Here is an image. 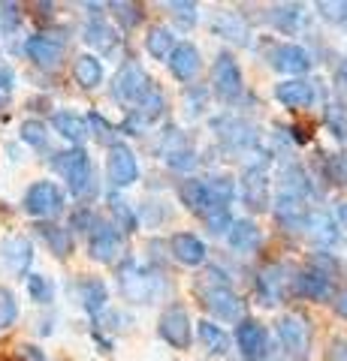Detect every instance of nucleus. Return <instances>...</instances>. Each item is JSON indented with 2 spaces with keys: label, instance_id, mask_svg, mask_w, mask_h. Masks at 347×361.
<instances>
[{
  "label": "nucleus",
  "instance_id": "3",
  "mask_svg": "<svg viewBox=\"0 0 347 361\" xmlns=\"http://www.w3.org/2000/svg\"><path fill=\"white\" fill-rule=\"evenodd\" d=\"M151 90H154V85L139 61H127L115 73V78H112V94H115V99L124 106H133V109L142 106Z\"/></svg>",
  "mask_w": 347,
  "mask_h": 361
},
{
  "label": "nucleus",
  "instance_id": "26",
  "mask_svg": "<svg viewBox=\"0 0 347 361\" xmlns=\"http://www.w3.org/2000/svg\"><path fill=\"white\" fill-rule=\"evenodd\" d=\"M260 226L254 220H233L230 223V232H227V241L236 253H251L257 250V244H260Z\"/></svg>",
  "mask_w": 347,
  "mask_h": 361
},
{
  "label": "nucleus",
  "instance_id": "29",
  "mask_svg": "<svg viewBox=\"0 0 347 361\" xmlns=\"http://www.w3.org/2000/svg\"><path fill=\"white\" fill-rule=\"evenodd\" d=\"M52 127L58 130L64 139H70L76 148H82V142L88 139V133H91V127H88V121L73 115V111H58V115H52Z\"/></svg>",
  "mask_w": 347,
  "mask_h": 361
},
{
  "label": "nucleus",
  "instance_id": "33",
  "mask_svg": "<svg viewBox=\"0 0 347 361\" xmlns=\"http://www.w3.org/2000/svg\"><path fill=\"white\" fill-rule=\"evenodd\" d=\"M257 289L266 298V304H275V298L284 292V268L281 265H266L257 274Z\"/></svg>",
  "mask_w": 347,
  "mask_h": 361
},
{
  "label": "nucleus",
  "instance_id": "50",
  "mask_svg": "<svg viewBox=\"0 0 347 361\" xmlns=\"http://www.w3.org/2000/svg\"><path fill=\"white\" fill-rule=\"evenodd\" d=\"M18 358H21V361H49L46 355H42V349H40V346H33V343L18 346Z\"/></svg>",
  "mask_w": 347,
  "mask_h": 361
},
{
  "label": "nucleus",
  "instance_id": "10",
  "mask_svg": "<svg viewBox=\"0 0 347 361\" xmlns=\"http://www.w3.org/2000/svg\"><path fill=\"white\" fill-rule=\"evenodd\" d=\"M88 253H91V259H97V262H103V265L118 262L121 253H124V235H121L112 223L97 220V226L88 232Z\"/></svg>",
  "mask_w": 347,
  "mask_h": 361
},
{
  "label": "nucleus",
  "instance_id": "15",
  "mask_svg": "<svg viewBox=\"0 0 347 361\" xmlns=\"http://www.w3.org/2000/svg\"><path fill=\"white\" fill-rule=\"evenodd\" d=\"M236 346L245 361H263L269 355V337L266 329L257 319H242L236 325Z\"/></svg>",
  "mask_w": 347,
  "mask_h": 361
},
{
  "label": "nucleus",
  "instance_id": "54",
  "mask_svg": "<svg viewBox=\"0 0 347 361\" xmlns=\"http://www.w3.org/2000/svg\"><path fill=\"white\" fill-rule=\"evenodd\" d=\"M339 82H341V90H344V99H347V75H341V78H339Z\"/></svg>",
  "mask_w": 347,
  "mask_h": 361
},
{
  "label": "nucleus",
  "instance_id": "39",
  "mask_svg": "<svg viewBox=\"0 0 347 361\" xmlns=\"http://www.w3.org/2000/svg\"><path fill=\"white\" fill-rule=\"evenodd\" d=\"M28 295H30V301H37V304H52V298H54L52 280L42 277V274H30L28 277Z\"/></svg>",
  "mask_w": 347,
  "mask_h": 361
},
{
  "label": "nucleus",
  "instance_id": "9",
  "mask_svg": "<svg viewBox=\"0 0 347 361\" xmlns=\"http://www.w3.org/2000/svg\"><path fill=\"white\" fill-rule=\"evenodd\" d=\"M21 205H25L30 217H40V220L54 217V214H61V208H64V190L54 184V180H37V184L28 187Z\"/></svg>",
  "mask_w": 347,
  "mask_h": 361
},
{
  "label": "nucleus",
  "instance_id": "53",
  "mask_svg": "<svg viewBox=\"0 0 347 361\" xmlns=\"http://www.w3.org/2000/svg\"><path fill=\"white\" fill-rule=\"evenodd\" d=\"M339 226H344V229H347V202H341V205H339Z\"/></svg>",
  "mask_w": 347,
  "mask_h": 361
},
{
  "label": "nucleus",
  "instance_id": "1",
  "mask_svg": "<svg viewBox=\"0 0 347 361\" xmlns=\"http://www.w3.org/2000/svg\"><path fill=\"white\" fill-rule=\"evenodd\" d=\"M178 196L182 202L203 220L230 214L227 205L236 196V184L230 178H187L178 184Z\"/></svg>",
  "mask_w": 347,
  "mask_h": 361
},
{
  "label": "nucleus",
  "instance_id": "37",
  "mask_svg": "<svg viewBox=\"0 0 347 361\" xmlns=\"http://www.w3.org/2000/svg\"><path fill=\"white\" fill-rule=\"evenodd\" d=\"M109 208H112V217H115V229L124 235V232H136V226H139V220H136V211H133L127 202H121V199H112L109 196Z\"/></svg>",
  "mask_w": 347,
  "mask_h": 361
},
{
  "label": "nucleus",
  "instance_id": "49",
  "mask_svg": "<svg viewBox=\"0 0 347 361\" xmlns=\"http://www.w3.org/2000/svg\"><path fill=\"white\" fill-rule=\"evenodd\" d=\"M13 87H16V73H13V66L0 63V94H9Z\"/></svg>",
  "mask_w": 347,
  "mask_h": 361
},
{
  "label": "nucleus",
  "instance_id": "25",
  "mask_svg": "<svg viewBox=\"0 0 347 361\" xmlns=\"http://www.w3.org/2000/svg\"><path fill=\"white\" fill-rule=\"evenodd\" d=\"M305 235L320 244H335L339 241V223H335L327 211L320 208H308V220H305Z\"/></svg>",
  "mask_w": 347,
  "mask_h": 361
},
{
  "label": "nucleus",
  "instance_id": "34",
  "mask_svg": "<svg viewBox=\"0 0 347 361\" xmlns=\"http://www.w3.org/2000/svg\"><path fill=\"white\" fill-rule=\"evenodd\" d=\"M145 49H148L151 58H158V61H166L172 54L175 49V37H172V30L170 27H151L148 30V37H145Z\"/></svg>",
  "mask_w": 347,
  "mask_h": 361
},
{
  "label": "nucleus",
  "instance_id": "43",
  "mask_svg": "<svg viewBox=\"0 0 347 361\" xmlns=\"http://www.w3.org/2000/svg\"><path fill=\"white\" fill-rule=\"evenodd\" d=\"M18 25H21V6L18 4H4L0 6V27H4V37H9Z\"/></svg>",
  "mask_w": 347,
  "mask_h": 361
},
{
  "label": "nucleus",
  "instance_id": "28",
  "mask_svg": "<svg viewBox=\"0 0 347 361\" xmlns=\"http://www.w3.org/2000/svg\"><path fill=\"white\" fill-rule=\"evenodd\" d=\"M85 42L91 45V49L97 51H103V54H112V51H118V33L112 30V25H106L103 18H94V21H88V27H85Z\"/></svg>",
  "mask_w": 347,
  "mask_h": 361
},
{
  "label": "nucleus",
  "instance_id": "24",
  "mask_svg": "<svg viewBox=\"0 0 347 361\" xmlns=\"http://www.w3.org/2000/svg\"><path fill=\"white\" fill-rule=\"evenodd\" d=\"M33 229H37V235L46 241V247L58 259H66L73 253V235H70V229H64V226H58V223H49V220H40Z\"/></svg>",
  "mask_w": 347,
  "mask_h": 361
},
{
  "label": "nucleus",
  "instance_id": "42",
  "mask_svg": "<svg viewBox=\"0 0 347 361\" xmlns=\"http://www.w3.org/2000/svg\"><path fill=\"white\" fill-rule=\"evenodd\" d=\"M317 13L323 21H329V25H344L347 21V0H320Z\"/></svg>",
  "mask_w": 347,
  "mask_h": 361
},
{
  "label": "nucleus",
  "instance_id": "8",
  "mask_svg": "<svg viewBox=\"0 0 347 361\" xmlns=\"http://www.w3.org/2000/svg\"><path fill=\"white\" fill-rule=\"evenodd\" d=\"M199 295H203V304L211 316H218L223 322H242L245 304L236 292L230 289L227 280H218V283H211L208 289H199Z\"/></svg>",
  "mask_w": 347,
  "mask_h": 361
},
{
  "label": "nucleus",
  "instance_id": "47",
  "mask_svg": "<svg viewBox=\"0 0 347 361\" xmlns=\"http://www.w3.org/2000/svg\"><path fill=\"white\" fill-rule=\"evenodd\" d=\"M327 361H347V341L344 337H335L327 349Z\"/></svg>",
  "mask_w": 347,
  "mask_h": 361
},
{
  "label": "nucleus",
  "instance_id": "48",
  "mask_svg": "<svg viewBox=\"0 0 347 361\" xmlns=\"http://www.w3.org/2000/svg\"><path fill=\"white\" fill-rule=\"evenodd\" d=\"M327 121H329V127H332V133H335V139H347V121L339 115V111H327Z\"/></svg>",
  "mask_w": 347,
  "mask_h": 361
},
{
  "label": "nucleus",
  "instance_id": "52",
  "mask_svg": "<svg viewBox=\"0 0 347 361\" xmlns=\"http://www.w3.org/2000/svg\"><path fill=\"white\" fill-rule=\"evenodd\" d=\"M37 9V18H52L54 16V4H33Z\"/></svg>",
  "mask_w": 347,
  "mask_h": 361
},
{
  "label": "nucleus",
  "instance_id": "17",
  "mask_svg": "<svg viewBox=\"0 0 347 361\" xmlns=\"http://www.w3.org/2000/svg\"><path fill=\"white\" fill-rule=\"evenodd\" d=\"M296 292L308 301H329L332 298V277L320 268H305L296 274Z\"/></svg>",
  "mask_w": 347,
  "mask_h": 361
},
{
  "label": "nucleus",
  "instance_id": "44",
  "mask_svg": "<svg viewBox=\"0 0 347 361\" xmlns=\"http://www.w3.org/2000/svg\"><path fill=\"white\" fill-rule=\"evenodd\" d=\"M88 127H94V130H97V139H100V142H106L109 148L115 145V142H112V135H115V127H112L106 118H100L97 111H91V115H88Z\"/></svg>",
  "mask_w": 347,
  "mask_h": 361
},
{
  "label": "nucleus",
  "instance_id": "38",
  "mask_svg": "<svg viewBox=\"0 0 347 361\" xmlns=\"http://www.w3.org/2000/svg\"><path fill=\"white\" fill-rule=\"evenodd\" d=\"M166 9H170V16L175 18L178 27L190 30V27L196 25V4H194V0H170Z\"/></svg>",
  "mask_w": 347,
  "mask_h": 361
},
{
  "label": "nucleus",
  "instance_id": "4",
  "mask_svg": "<svg viewBox=\"0 0 347 361\" xmlns=\"http://www.w3.org/2000/svg\"><path fill=\"white\" fill-rule=\"evenodd\" d=\"M278 343H281L284 355L290 361H308L311 355V325L308 319H302L299 313H284L275 325Z\"/></svg>",
  "mask_w": 347,
  "mask_h": 361
},
{
  "label": "nucleus",
  "instance_id": "46",
  "mask_svg": "<svg viewBox=\"0 0 347 361\" xmlns=\"http://www.w3.org/2000/svg\"><path fill=\"white\" fill-rule=\"evenodd\" d=\"M187 97H190V106H187V115L196 118L206 106V90L203 87H187Z\"/></svg>",
  "mask_w": 347,
  "mask_h": 361
},
{
  "label": "nucleus",
  "instance_id": "32",
  "mask_svg": "<svg viewBox=\"0 0 347 361\" xmlns=\"http://www.w3.org/2000/svg\"><path fill=\"white\" fill-rule=\"evenodd\" d=\"M302 16H305V6L302 4H278L269 9V21L281 33H296L302 25Z\"/></svg>",
  "mask_w": 347,
  "mask_h": 361
},
{
  "label": "nucleus",
  "instance_id": "18",
  "mask_svg": "<svg viewBox=\"0 0 347 361\" xmlns=\"http://www.w3.org/2000/svg\"><path fill=\"white\" fill-rule=\"evenodd\" d=\"M275 217H278V223H281L284 229H290V232H302V235H305L308 205H305L302 199L290 196V193H278V199H275Z\"/></svg>",
  "mask_w": 347,
  "mask_h": 361
},
{
  "label": "nucleus",
  "instance_id": "11",
  "mask_svg": "<svg viewBox=\"0 0 347 361\" xmlns=\"http://www.w3.org/2000/svg\"><path fill=\"white\" fill-rule=\"evenodd\" d=\"M266 166H269V157L263 154L260 166L251 163L248 169H245V175H242V199H245V205H248L251 211H257V214L266 211V208H269V202H272V196H269Z\"/></svg>",
  "mask_w": 347,
  "mask_h": 361
},
{
  "label": "nucleus",
  "instance_id": "16",
  "mask_svg": "<svg viewBox=\"0 0 347 361\" xmlns=\"http://www.w3.org/2000/svg\"><path fill=\"white\" fill-rule=\"evenodd\" d=\"M166 63H170V73L178 82H194L196 73L203 70V58H199L194 42H175V49L170 58H166Z\"/></svg>",
  "mask_w": 347,
  "mask_h": 361
},
{
  "label": "nucleus",
  "instance_id": "14",
  "mask_svg": "<svg viewBox=\"0 0 347 361\" xmlns=\"http://www.w3.org/2000/svg\"><path fill=\"white\" fill-rule=\"evenodd\" d=\"M64 45H66L64 37L33 33V37H28V42H25V54L37 66H42V70H54V66L61 63V58H64Z\"/></svg>",
  "mask_w": 347,
  "mask_h": 361
},
{
  "label": "nucleus",
  "instance_id": "36",
  "mask_svg": "<svg viewBox=\"0 0 347 361\" xmlns=\"http://www.w3.org/2000/svg\"><path fill=\"white\" fill-rule=\"evenodd\" d=\"M196 331H199V341H203V346L208 349L211 355H220V353H227V334H223L215 322H208L203 319L196 325Z\"/></svg>",
  "mask_w": 347,
  "mask_h": 361
},
{
  "label": "nucleus",
  "instance_id": "6",
  "mask_svg": "<svg viewBox=\"0 0 347 361\" xmlns=\"http://www.w3.org/2000/svg\"><path fill=\"white\" fill-rule=\"evenodd\" d=\"M211 130H215L218 142L227 151H251L260 145V135H257V127L251 121H245L239 115H220L211 118Z\"/></svg>",
  "mask_w": 347,
  "mask_h": 361
},
{
  "label": "nucleus",
  "instance_id": "27",
  "mask_svg": "<svg viewBox=\"0 0 347 361\" xmlns=\"http://www.w3.org/2000/svg\"><path fill=\"white\" fill-rule=\"evenodd\" d=\"M76 292H79V301H82V307L97 316V313H103L106 310V301H109V289L103 280H97V277H82L79 280V286H76Z\"/></svg>",
  "mask_w": 347,
  "mask_h": 361
},
{
  "label": "nucleus",
  "instance_id": "19",
  "mask_svg": "<svg viewBox=\"0 0 347 361\" xmlns=\"http://www.w3.org/2000/svg\"><path fill=\"white\" fill-rule=\"evenodd\" d=\"M272 66L278 73H287V75H302L311 70V54L302 49V45L293 42H284L272 51Z\"/></svg>",
  "mask_w": 347,
  "mask_h": 361
},
{
  "label": "nucleus",
  "instance_id": "23",
  "mask_svg": "<svg viewBox=\"0 0 347 361\" xmlns=\"http://www.w3.org/2000/svg\"><path fill=\"white\" fill-rule=\"evenodd\" d=\"M275 99L287 109H308L314 103V85L308 78H290L275 87Z\"/></svg>",
  "mask_w": 347,
  "mask_h": 361
},
{
  "label": "nucleus",
  "instance_id": "2",
  "mask_svg": "<svg viewBox=\"0 0 347 361\" xmlns=\"http://www.w3.org/2000/svg\"><path fill=\"white\" fill-rule=\"evenodd\" d=\"M52 166L54 172L64 175L66 187H70L73 196H88L94 190V172H91V160H88V151L85 148H70V151H61L52 157Z\"/></svg>",
  "mask_w": 347,
  "mask_h": 361
},
{
  "label": "nucleus",
  "instance_id": "12",
  "mask_svg": "<svg viewBox=\"0 0 347 361\" xmlns=\"http://www.w3.org/2000/svg\"><path fill=\"white\" fill-rule=\"evenodd\" d=\"M158 334L160 341H166L172 349H187L190 346V337H194V329H190V316L184 307H166L158 319Z\"/></svg>",
  "mask_w": 347,
  "mask_h": 361
},
{
  "label": "nucleus",
  "instance_id": "7",
  "mask_svg": "<svg viewBox=\"0 0 347 361\" xmlns=\"http://www.w3.org/2000/svg\"><path fill=\"white\" fill-rule=\"evenodd\" d=\"M211 85H215V94L223 99V103H236V99L245 94L242 66L230 51H220L215 58V66H211Z\"/></svg>",
  "mask_w": 347,
  "mask_h": 361
},
{
  "label": "nucleus",
  "instance_id": "45",
  "mask_svg": "<svg viewBox=\"0 0 347 361\" xmlns=\"http://www.w3.org/2000/svg\"><path fill=\"white\" fill-rule=\"evenodd\" d=\"M94 226H97V217H94V214L88 211V208H79V211H76L73 217H70V229H79V232H91Z\"/></svg>",
  "mask_w": 347,
  "mask_h": 361
},
{
  "label": "nucleus",
  "instance_id": "21",
  "mask_svg": "<svg viewBox=\"0 0 347 361\" xmlns=\"http://www.w3.org/2000/svg\"><path fill=\"white\" fill-rule=\"evenodd\" d=\"M0 259H4V265L13 271V274H28V268L33 262V244L25 238V235L6 238L0 244Z\"/></svg>",
  "mask_w": 347,
  "mask_h": 361
},
{
  "label": "nucleus",
  "instance_id": "31",
  "mask_svg": "<svg viewBox=\"0 0 347 361\" xmlns=\"http://www.w3.org/2000/svg\"><path fill=\"white\" fill-rule=\"evenodd\" d=\"M281 184H284V193L296 196V199H317V187L311 184V178L305 175V169L299 166H287L281 172Z\"/></svg>",
  "mask_w": 347,
  "mask_h": 361
},
{
  "label": "nucleus",
  "instance_id": "40",
  "mask_svg": "<svg viewBox=\"0 0 347 361\" xmlns=\"http://www.w3.org/2000/svg\"><path fill=\"white\" fill-rule=\"evenodd\" d=\"M16 319H18V301L13 289L0 286V329H13Z\"/></svg>",
  "mask_w": 347,
  "mask_h": 361
},
{
  "label": "nucleus",
  "instance_id": "20",
  "mask_svg": "<svg viewBox=\"0 0 347 361\" xmlns=\"http://www.w3.org/2000/svg\"><path fill=\"white\" fill-rule=\"evenodd\" d=\"M170 253H172V259L175 262H182V265H203L206 262V256H208V250H206V244L196 238V235H190V232H175L172 238H170Z\"/></svg>",
  "mask_w": 347,
  "mask_h": 361
},
{
  "label": "nucleus",
  "instance_id": "5",
  "mask_svg": "<svg viewBox=\"0 0 347 361\" xmlns=\"http://www.w3.org/2000/svg\"><path fill=\"white\" fill-rule=\"evenodd\" d=\"M118 289L130 304H148L154 298V292H158V280L136 259H124L118 265Z\"/></svg>",
  "mask_w": 347,
  "mask_h": 361
},
{
  "label": "nucleus",
  "instance_id": "13",
  "mask_svg": "<svg viewBox=\"0 0 347 361\" xmlns=\"http://www.w3.org/2000/svg\"><path fill=\"white\" fill-rule=\"evenodd\" d=\"M106 175H109V184L112 187H130V184H136V178H139L136 154H133L127 145L115 142L109 148V157H106Z\"/></svg>",
  "mask_w": 347,
  "mask_h": 361
},
{
  "label": "nucleus",
  "instance_id": "41",
  "mask_svg": "<svg viewBox=\"0 0 347 361\" xmlns=\"http://www.w3.org/2000/svg\"><path fill=\"white\" fill-rule=\"evenodd\" d=\"M21 142H28L30 148H46L49 145V133L42 121H25L21 123Z\"/></svg>",
  "mask_w": 347,
  "mask_h": 361
},
{
  "label": "nucleus",
  "instance_id": "35",
  "mask_svg": "<svg viewBox=\"0 0 347 361\" xmlns=\"http://www.w3.org/2000/svg\"><path fill=\"white\" fill-rule=\"evenodd\" d=\"M109 13L115 16V21L124 30H133L136 25H142V6L139 4H127V0H112Z\"/></svg>",
  "mask_w": 347,
  "mask_h": 361
},
{
  "label": "nucleus",
  "instance_id": "30",
  "mask_svg": "<svg viewBox=\"0 0 347 361\" xmlns=\"http://www.w3.org/2000/svg\"><path fill=\"white\" fill-rule=\"evenodd\" d=\"M73 78L79 82V87L85 90H94L103 85V63L94 54H79V58L73 61Z\"/></svg>",
  "mask_w": 347,
  "mask_h": 361
},
{
  "label": "nucleus",
  "instance_id": "22",
  "mask_svg": "<svg viewBox=\"0 0 347 361\" xmlns=\"http://www.w3.org/2000/svg\"><path fill=\"white\" fill-rule=\"evenodd\" d=\"M211 30H215L220 39L236 42V45H248V37H251L248 21L239 13H227V9H218V13L211 16Z\"/></svg>",
  "mask_w": 347,
  "mask_h": 361
},
{
  "label": "nucleus",
  "instance_id": "51",
  "mask_svg": "<svg viewBox=\"0 0 347 361\" xmlns=\"http://www.w3.org/2000/svg\"><path fill=\"white\" fill-rule=\"evenodd\" d=\"M332 307H335V313H339L341 319H347V289L335 292V295H332Z\"/></svg>",
  "mask_w": 347,
  "mask_h": 361
}]
</instances>
